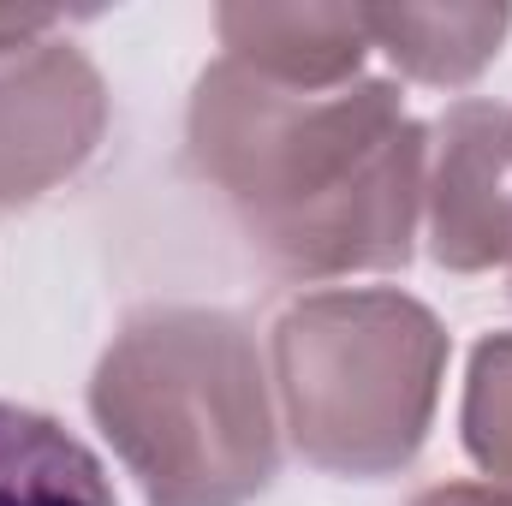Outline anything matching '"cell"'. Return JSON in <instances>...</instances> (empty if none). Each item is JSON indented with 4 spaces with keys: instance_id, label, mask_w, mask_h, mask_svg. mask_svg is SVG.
<instances>
[{
    "instance_id": "1",
    "label": "cell",
    "mask_w": 512,
    "mask_h": 506,
    "mask_svg": "<svg viewBox=\"0 0 512 506\" xmlns=\"http://www.w3.org/2000/svg\"><path fill=\"white\" fill-rule=\"evenodd\" d=\"M185 137L274 274L334 280L411 262L429 131L387 78L286 90L215 60L197 78Z\"/></svg>"
},
{
    "instance_id": "2",
    "label": "cell",
    "mask_w": 512,
    "mask_h": 506,
    "mask_svg": "<svg viewBox=\"0 0 512 506\" xmlns=\"http://www.w3.org/2000/svg\"><path fill=\"white\" fill-rule=\"evenodd\" d=\"M90 411L149 506H245L274 483L280 429L251 328L203 304L126 316Z\"/></svg>"
},
{
    "instance_id": "3",
    "label": "cell",
    "mask_w": 512,
    "mask_h": 506,
    "mask_svg": "<svg viewBox=\"0 0 512 506\" xmlns=\"http://www.w3.org/2000/svg\"><path fill=\"white\" fill-rule=\"evenodd\" d=\"M441 370V322L387 286L310 292L274 322V381L292 447L340 477H387L417 459Z\"/></svg>"
},
{
    "instance_id": "4",
    "label": "cell",
    "mask_w": 512,
    "mask_h": 506,
    "mask_svg": "<svg viewBox=\"0 0 512 506\" xmlns=\"http://www.w3.org/2000/svg\"><path fill=\"white\" fill-rule=\"evenodd\" d=\"M108 131L102 72L60 36L0 54V209L72 179Z\"/></svg>"
},
{
    "instance_id": "5",
    "label": "cell",
    "mask_w": 512,
    "mask_h": 506,
    "mask_svg": "<svg viewBox=\"0 0 512 506\" xmlns=\"http://www.w3.org/2000/svg\"><path fill=\"white\" fill-rule=\"evenodd\" d=\"M429 256L453 274L512 262V108L453 102L429 143L423 179Z\"/></svg>"
},
{
    "instance_id": "6",
    "label": "cell",
    "mask_w": 512,
    "mask_h": 506,
    "mask_svg": "<svg viewBox=\"0 0 512 506\" xmlns=\"http://www.w3.org/2000/svg\"><path fill=\"white\" fill-rule=\"evenodd\" d=\"M227 60L286 90H340L370 48L364 6H221Z\"/></svg>"
},
{
    "instance_id": "7",
    "label": "cell",
    "mask_w": 512,
    "mask_h": 506,
    "mask_svg": "<svg viewBox=\"0 0 512 506\" xmlns=\"http://www.w3.org/2000/svg\"><path fill=\"white\" fill-rule=\"evenodd\" d=\"M370 48L417 84H471L507 42V6H364Z\"/></svg>"
},
{
    "instance_id": "8",
    "label": "cell",
    "mask_w": 512,
    "mask_h": 506,
    "mask_svg": "<svg viewBox=\"0 0 512 506\" xmlns=\"http://www.w3.org/2000/svg\"><path fill=\"white\" fill-rule=\"evenodd\" d=\"M0 506H120L102 459L48 411L0 399Z\"/></svg>"
},
{
    "instance_id": "9",
    "label": "cell",
    "mask_w": 512,
    "mask_h": 506,
    "mask_svg": "<svg viewBox=\"0 0 512 506\" xmlns=\"http://www.w3.org/2000/svg\"><path fill=\"white\" fill-rule=\"evenodd\" d=\"M459 423H465V453L495 483H512V334H489L471 352Z\"/></svg>"
},
{
    "instance_id": "10",
    "label": "cell",
    "mask_w": 512,
    "mask_h": 506,
    "mask_svg": "<svg viewBox=\"0 0 512 506\" xmlns=\"http://www.w3.org/2000/svg\"><path fill=\"white\" fill-rule=\"evenodd\" d=\"M411 506H512V489H495V483H441V489L417 495Z\"/></svg>"
}]
</instances>
